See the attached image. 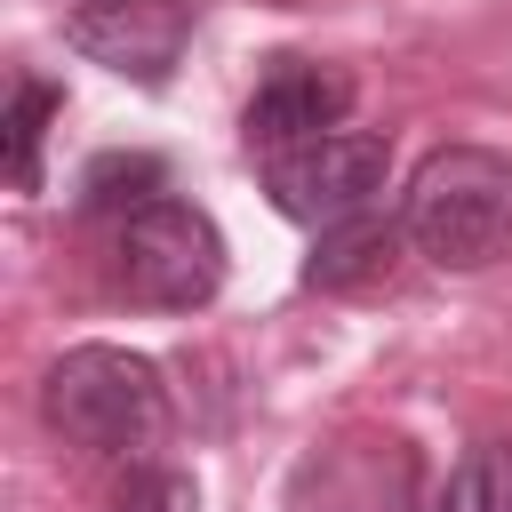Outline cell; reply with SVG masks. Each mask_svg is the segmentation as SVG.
<instances>
[{"instance_id": "cell-1", "label": "cell", "mask_w": 512, "mask_h": 512, "mask_svg": "<svg viewBox=\"0 0 512 512\" xmlns=\"http://www.w3.org/2000/svg\"><path fill=\"white\" fill-rule=\"evenodd\" d=\"M408 248L440 272H488L512 256V152L488 144H440L400 192Z\"/></svg>"}, {"instance_id": "cell-2", "label": "cell", "mask_w": 512, "mask_h": 512, "mask_svg": "<svg viewBox=\"0 0 512 512\" xmlns=\"http://www.w3.org/2000/svg\"><path fill=\"white\" fill-rule=\"evenodd\" d=\"M40 416H48V432H64L88 456L144 464L168 440V384L128 344H72L40 376Z\"/></svg>"}, {"instance_id": "cell-3", "label": "cell", "mask_w": 512, "mask_h": 512, "mask_svg": "<svg viewBox=\"0 0 512 512\" xmlns=\"http://www.w3.org/2000/svg\"><path fill=\"white\" fill-rule=\"evenodd\" d=\"M112 280L144 312H200L224 288V232L192 200H152L128 224H112Z\"/></svg>"}, {"instance_id": "cell-4", "label": "cell", "mask_w": 512, "mask_h": 512, "mask_svg": "<svg viewBox=\"0 0 512 512\" xmlns=\"http://www.w3.org/2000/svg\"><path fill=\"white\" fill-rule=\"evenodd\" d=\"M384 176H392V144L376 128H336V136H312V144H288L264 160V192L280 216L328 232L344 216H368L384 200Z\"/></svg>"}, {"instance_id": "cell-5", "label": "cell", "mask_w": 512, "mask_h": 512, "mask_svg": "<svg viewBox=\"0 0 512 512\" xmlns=\"http://www.w3.org/2000/svg\"><path fill=\"white\" fill-rule=\"evenodd\" d=\"M192 24H200V0H80L64 16V40L136 88H168Z\"/></svg>"}, {"instance_id": "cell-6", "label": "cell", "mask_w": 512, "mask_h": 512, "mask_svg": "<svg viewBox=\"0 0 512 512\" xmlns=\"http://www.w3.org/2000/svg\"><path fill=\"white\" fill-rule=\"evenodd\" d=\"M288 512H416V448L392 432H344L288 472Z\"/></svg>"}, {"instance_id": "cell-7", "label": "cell", "mask_w": 512, "mask_h": 512, "mask_svg": "<svg viewBox=\"0 0 512 512\" xmlns=\"http://www.w3.org/2000/svg\"><path fill=\"white\" fill-rule=\"evenodd\" d=\"M352 96H360V88H352V72L288 56V64H272V72L256 80V96H248V112H240V136H248V152H256V160H272V152H288V144L336 136V128H344V112H352Z\"/></svg>"}, {"instance_id": "cell-8", "label": "cell", "mask_w": 512, "mask_h": 512, "mask_svg": "<svg viewBox=\"0 0 512 512\" xmlns=\"http://www.w3.org/2000/svg\"><path fill=\"white\" fill-rule=\"evenodd\" d=\"M400 248H408V224H400V216H384V208H368V216H344V224L312 232V256H304V272H296V280H304V288L344 296V288L384 280Z\"/></svg>"}, {"instance_id": "cell-9", "label": "cell", "mask_w": 512, "mask_h": 512, "mask_svg": "<svg viewBox=\"0 0 512 512\" xmlns=\"http://www.w3.org/2000/svg\"><path fill=\"white\" fill-rule=\"evenodd\" d=\"M168 200V160L160 152H96L80 168V216H112L128 224L136 208Z\"/></svg>"}, {"instance_id": "cell-10", "label": "cell", "mask_w": 512, "mask_h": 512, "mask_svg": "<svg viewBox=\"0 0 512 512\" xmlns=\"http://www.w3.org/2000/svg\"><path fill=\"white\" fill-rule=\"evenodd\" d=\"M56 112H64V96L40 72H24L16 96H8V120H0V160H8V184L16 192H40V144H48V120Z\"/></svg>"}, {"instance_id": "cell-11", "label": "cell", "mask_w": 512, "mask_h": 512, "mask_svg": "<svg viewBox=\"0 0 512 512\" xmlns=\"http://www.w3.org/2000/svg\"><path fill=\"white\" fill-rule=\"evenodd\" d=\"M432 512H512V440H480L432 488Z\"/></svg>"}, {"instance_id": "cell-12", "label": "cell", "mask_w": 512, "mask_h": 512, "mask_svg": "<svg viewBox=\"0 0 512 512\" xmlns=\"http://www.w3.org/2000/svg\"><path fill=\"white\" fill-rule=\"evenodd\" d=\"M112 512H200V488L176 464H144V472H128V488L112 496Z\"/></svg>"}]
</instances>
